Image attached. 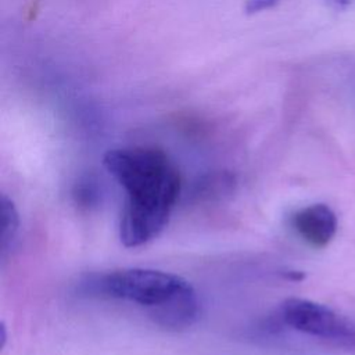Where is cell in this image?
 <instances>
[{"label": "cell", "mask_w": 355, "mask_h": 355, "mask_svg": "<svg viewBox=\"0 0 355 355\" xmlns=\"http://www.w3.org/2000/svg\"><path fill=\"white\" fill-rule=\"evenodd\" d=\"M105 169L125 189L119 239L125 247H139L166 226L179 198L180 173L165 151L150 146L108 150Z\"/></svg>", "instance_id": "obj_1"}, {"label": "cell", "mask_w": 355, "mask_h": 355, "mask_svg": "<svg viewBox=\"0 0 355 355\" xmlns=\"http://www.w3.org/2000/svg\"><path fill=\"white\" fill-rule=\"evenodd\" d=\"M194 291L183 277L157 269L128 268L89 275L79 282V293L89 297L125 300L154 311Z\"/></svg>", "instance_id": "obj_2"}, {"label": "cell", "mask_w": 355, "mask_h": 355, "mask_svg": "<svg viewBox=\"0 0 355 355\" xmlns=\"http://www.w3.org/2000/svg\"><path fill=\"white\" fill-rule=\"evenodd\" d=\"M280 318L300 333L322 340L334 348L355 351V323L326 305L291 297L280 305Z\"/></svg>", "instance_id": "obj_3"}, {"label": "cell", "mask_w": 355, "mask_h": 355, "mask_svg": "<svg viewBox=\"0 0 355 355\" xmlns=\"http://www.w3.org/2000/svg\"><path fill=\"white\" fill-rule=\"evenodd\" d=\"M291 226L309 245L326 247L337 232V216L326 204H311L293 214Z\"/></svg>", "instance_id": "obj_4"}, {"label": "cell", "mask_w": 355, "mask_h": 355, "mask_svg": "<svg viewBox=\"0 0 355 355\" xmlns=\"http://www.w3.org/2000/svg\"><path fill=\"white\" fill-rule=\"evenodd\" d=\"M236 179L232 173L227 172H218L204 176L197 184L194 194L200 198L212 200V198H220L225 194L232 193L234 189Z\"/></svg>", "instance_id": "obj_5"}, {"label": "cell", "mask_w": 355, "mask_h": 355, "mask_svg": "<svg viewBox=\"0 0 355 355\" xmlns=\"http://www.w3.org/2000/svg\"><path fill=\"white\" fill-rule=\"evenodd\" d=\"M1 215L4 219V227L1 233V252L6 255V252L12 245V241L17 236L18 226H19V218L18 211L12 202L11 198H8L6 194H1Z\"/></svg>", "instance_id": "obj_6"}, {"label": "cell", "mask_w": 355, "mask_h": 355, "mask_svg": "<svg viewBox=\"0 0 355 355\" xmlns=\"http://www.w3.org/2000/svg\"><path fill=\"white\" fill-rule=\"evenodd\" d=\"M72 196H73L76 204H79L82 207L87 208L90 205H93L98 198L96 182H93L90 178H86V179L78 182L73 187Z\"/></svg>", "instance_id": "obj_7"}, {"label": "cell", "mask_w": 355, "mask_h": 355, "mask_svg": "<svg viewBox=\"0 0 355 355\" xmlns=\"http://www.w3.org/2000/svg\"><path fill=\"white\" fill-rule=\"evenodd\" d=\"M282 1L283 0H247L244 4V11L247 14H257L269 10Z\"/></svg>", "instance_id": "obj_8"}, {"label": "cell", "mask_w": 355, "mask_h": 355, "mask_svg": "<svg viewBox=\"0 0 355 355\" xmlns=\"http://www.w3.org/2000/svg\"><path fill=\"white\" fill-rule=\"evenodd\" d=\"M331 3L337 8H348V7H354L355 6V0H331Z\"/></svg>", "instance_id": "obj_9"}]
</instances>
